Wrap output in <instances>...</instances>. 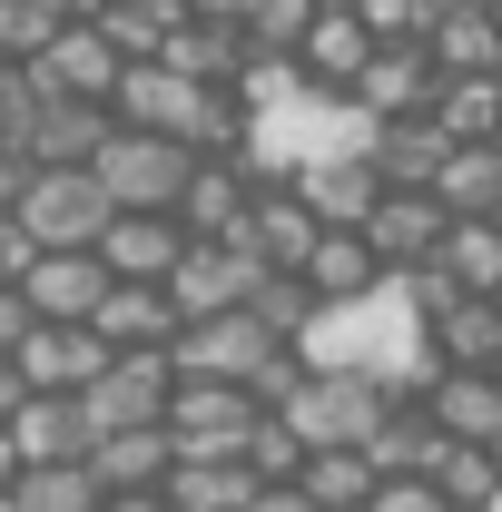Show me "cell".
Segmentation results:
<instances>
[{"label":"cell","mask_w":502,"mask_h":512,"mask_svg":"<svg viewBox=\"0 0 502 512\" xmlns=\"http://www.w3.org/2000/svg\"><path fill=\"white\" fill-rule=\"evenodd\" d=\"M404 384L384 375H355V365H306V375L276 394V414L306 434V444H375V424L394 414Z\"/></svg>","instance_id":"6da1fadb"},{"label":"cell","mask_w":502,"mask_h":512,"mask_svg":"<svg viewBox=\"0 0 502 512\" xmlns=\"http://www.w3.org/2000/svg\"><path fill=\"white\" fill-rule=\"evenodd\" d=\"M89 168H99L109 207H168V217H178V188H188L197 148H188V138H158V128L109 119V138L89 148Z\"/></svg>","instance_id":"7a4b0ae2"},{"label":"cell","mask_w":502,"mask_h":512,"mask_svg":"<svg viewBox=\"0 0 502 512\" xmlns=\"http://www.w3.org/2000/svg\"><path fill=\"white\" fill-rule=\"evenodd\" d=\"M109 217H119V207H109V188H99L89 158H50V168H30V188H20V227H30L40 247H99Z\"/></svg>","instance_id":"3957f363"},{"label":"cell","mask_w":502,"mask_h":512,"mask_svg":"<svg viewBox=\"0 0 502 512\" xmlns=\"http://www.w3.org/2000/svg\"><path fill=\"white\" fill-rule=\"evenodd\" d=\"M168 394H178L168 345H109V365L79 384V414H89V434H109V424H168Z\"/></svg>","instance_id":"277c9868"},{"label":"cell","mask_w":502,"mask_h":512,"mask_svg":"<svg viewBox=\"0 0 502 512\" xmlns=\"http://www.w3.org/2000/svg\"><path fill=\"white\" fill-rule=\"evenodd\" d=\"M276 355H286V335H266V325H256V306H217V316H188L178 335H168V365H178V375L256 384Z\"/></svg>","instance_id":"5b68a950"},{"label":"cell","mask_w":502,"mask_h":512,"mask_svg":"<svg viewBox=\"0 0 502 512\" xmlns=\"http://www.w3.org/2000/svg\"><path fill=\"white\" fill-rule=\"evenodd\" d=\"M256 414H266V394L256 384H227V375H178V394H168L178 453H247Z\"/></svg>","instance_id":"8992f818"},{"label":"cell","mask_w":502,"mask_h":512,"mask_svg":"<svg viewBox=\"0 0 502 512\" xmlns=\"http://www.w3.org/2000/svg\"><path fill=\"white\" fill-rule=\"evenodd\" d=\"M256 266L247 237H188V256L168 266V296H178V316H217V306H247L256 296Z\"/></svg>","instance_id":"52a82bcc"},{"label":"cell","mask_w":502,"mask_h":512,"mask_svg":"<svg viewBox=\"0 0 502 512\" xmlns=\"http://www.w3.org/2000/svg\"><path fill=\"white\" fill-rule=\"evenodd\" d=\"M20 296H30V316L89 325L99 296H109V256H99V247H40L30 266H20Z\"/></svg>","instance_id":"ba28073f"},{"label":"cell","mask_w":502,"mask_h":512,"mask_svg":"<svg viewBox=\"0 0 502 512\" xmlns=\"http://www.w3.org/2000/svg\"><path fill=\"white\" fill-rule=\"evenodd\" d=\"M237 237H247L256 266H306V247L325 237V217L306 207V188H296V178H256L247 217H237Z\"/></svg>","instance_id":"9c48e42d"},{"label":"cell","mask_w":502,"mask_h":512,"mask_svg":"<svg viewBox=\"0 0 502 512\" xmlns=\"http://www.w3.org/2000/svg\"><path fill=\"white\" fill-rule=\"evenodd\" d=\"M247 197H256V168H247V148H197L188 188H178V227H188V237H237Z\"/></svg>","instance_id":"30bf717a"},{"label":"cell","mask_w":502,"mask_h":512,"mask_svg":"<svg viewBox=\"0 0 502 512\" xmlns=\"http://www.w3.org/2000/svg\"><path fill=\"white\" fill-rule=\"evenodd\" d=\"M20 384H40V394H79V384L109 365V335L99 325H60V316H40L30 335H20Z\"/></svg>","instance_id":"8fae6325"},{"label":"cell","mask_w":502,"mask_h":512,"mask_svg":"<svg viewBox=\"0 0 502 512\" xmlns=\"http://www.w3.org/2000/svg\"><path fill=\"white\" fill-rule=\"evenodd\" d=\"M443 227H453V207H443L434 188H384L375 217H365V237H375V256L404 276V266H424V256L443 247Z\"/></svg>","instance_id":"7c38bea8"},{"label":"cell","mask_w":502,"mask_h":512,"mask_svg":"<svg viewBox=\"0 0 502 512\" xmlns=\"http://www.w3.org/2000/svg\"><path fill=\"white\" fill-rule=\"evenodd\" d=\"M355 99H365V119H414V109H434V50H424V40H375V60L355 69Z\"/></svg>","instance_id":"4fadbf2b"},{"label":"cell","mask_w":502,"mask_h":512,"mask_svg":"<svg viewBox=\"0 0 502 512\" xmlns=\"http://www.w3.org/2000/svg\"><path fill=\"white\" fill-rule=\"evenodd\" d=\"M424 404H434V424L453 444H502V375L493 365H434Z\"/></svg>","instance_id":"5bb4252c"},{"label":"cell","mask_w":502,"mask_h":512,"mask_svg":"<svg viewBox=\"0 0 502 512\" xmlns=\"http://www.w3.org/2000/svg\"><path fill=\"white\" fill-rule=\"evenodd\" d=\"M296 188H306V207L325 217V227H365L375 197H384V168H375V148H335V158L296 168Z\"/></svg>","instance_id":"9a60e30c"},{"label":"cell","mask_w":502,"mask_h":512,"mask_svg":"<svg viewBox=\"0 0 502 512\" xmlns=\"http://www.w3.org/2000/svg\"><path fill=\"white\" fill-rule=\"evenodd\" d=\"M99 256H109V276H158V286H168V266L188 256V227H178L168 207H119V217L99 227Z\"/></svg>","instance_id":"2e32d148"},{"label":"cell","mask_w":502,"mask_h":512,"mask_svg":"<svg viewBox=\"0 0 502 512\" xmlns=\"http://www.w3.org/2000/svg\"><path fill=\"white\" fill-rule=\"evenodd\" d=\"M375 60V30H365V10H345V0H325L306 20V40H296V69L325 79V89H355V69Z\"/></svg>","instance_id":"e0dca14e"},{"label":"cell","mask_w":502,"mask_h":512,"mask_svg":"<svg viewBox=\"0 0 502 512\" xmlns=\"http://www.w3.org/2000/svg\"><path fill=\"white\" fill-rule=\"evenodd\" d=\"M0 424H10L20 463H69V453H89V414H79V394H40V384H30Z\"/></svg>","instance_id":"ac0fdd59"},{"label":"cell","mask_w":502,"mask_h":512,"mask_svg":"<svg viewBox=\"0 0 502 512\" xmlns=\"http://www.w3.org/2000/svg\"><path fill=\"white\" fill-rule=\"evenodd\" d=\"M168 463H178V434H168V424H109V434H89V473H99L109 493L168 483Z\"/></svg>","instance_id":"d6986e66"},{"label":"cell","mask_w":502,"mask_h":512,"mask_svg":"<svg viewBox=\"0 0 502 512\" xmlns=\"http://www.w3.org/2000/svg\"><path fill=\"white\" fill-rule=\"evenodd\" d=\"M256 483H266V473H256L247 453H178L158 493H168V512H237Z\"/></svg>","instance_id":"ffe728a7"},{"label":"cell","mask_w":502,"mask_h":512,"mask_svg":"<svg viewBox=\"0 0 502 512\" xmlns=\"http://www.w3.org/2000/svg\"><path fill=\"white\" fill-rule=\"evenodd\" d=\"M99 335H109V345H168V335H178V296H168V286H158V276H109V296H99Z\"/></svg>","instance_id":"44dd1931"},{"label":"cell","mask_w":502,"mask_h":512,"mask_svg":"<svg viewBox=\"0 0 502 512\" xmlns=\"http://www.w3.org/2000/svg\"><path fill=\"white\" fill-rule=\"evenodd\" d=\"M40 69H50L60 89H79V99H109V89H119V69H128V50L99 30V20H60V30H50V50H40Z\"/></svg>","instance_id":"7402d4cb"},{"label":"cell","mask_w":502,"mask_h":512,"mask_svg":"<svg viewBox=\"0 0 502 512\" xmlns=\"http://www.w3.org/2000/svg\"><path fill=\"white\" fill-rule=\"evenodd\" d=\"M443 444H453V434L434 424V404H424V394H394V414L375 424V444H365V453H375V473H434Z\"/></svg>","instance_id":"603a6c76"},{"label":"cell","mask_w":502,"mask_h":512,"mask_svg":"<svg viewBox=\"0 0 502 512\" xmlns=\"http://www.w3.org/2000/svg\"><path fill=\"white\" fill-rule=\"evenodd\" d=\"M443 138L434 109H414V119H375V168H384V188H434V168H443Z\"/></svg>","instance_id":"cb8c5ba5"},{"label":"cell","mask_w":502,"mask_h":512,"mask_svg":"<svg viewBox=\"0 0 502 512\" xmlns=\"http://www.w3.org/2000/svg\"><path fill=\"white\" fill-rule=\"evenodd\" d=\"M434 197L453 207V217H493L502 207V148L493 138H453L443 168H434Z\"/></svg>","instance_id":"d4e9b609"},{"label":"cell","mask_w":502,"mask_h":512,"mask_svg":"<svg viewBox=\"0 0 502 512\" xmlns=\"http://www.w3.org/2000/svg\"><path fill=\"white\" fill-rule=\"evenodd\" d=\"M296 483H306V493H315L325 512H365L384 473H375V453H365V444H306Z\"/></svg>","instance_id":"484cf974"},{"label":"cell","mask_w":502,"mask_h":512,"mask_svg":"<svg viewBox=\"0 0 502 512\" xmlns=\"http://www.w3.org/2000/svg\"><path fill=\"white\" fill-rule=\"evenodd\" d=\"M424 50H434V69H493V60H502L493 0H443L434 30H424Z\"/></svg>","instance_id":"4316f807"},{"label":"cell","mask_w":502,"mask_h":512,"mask_svg":"<svg viewBox=\"0 0 502 512\" xmlns=\"http://www.w3.org/2000/svg\"><path fill=\"white\" fill-rule=\"evenodd\" d=\"M375 276H394V266L375 256L365 227H325V237L306 247V286H315V296H365Z\"/></svg>","instance_id":"83f0119b"},{"label":"cell","mask_w":502,"mask_h":512,"mask_svg":"<svg viewBox=\"0 0 502 512\" xmlns=\"http://www.w3.org/2000/svg\"><path fill=\"white\" fill-rule=\"evenodd\" d=\"M434 128L443 138H493L502 128V79L493 69H434Z\"/></svg>","instance_id":"f1b7e54d"},{"label":"cell","mask_w":502,"mask_h":512,"mask_svg":"<svg viewBox=\"0 0 502 512\" xmlns=\"http://www.w3.org/2000/svg\"><path fill=\"white\" fill-rule=\"evenodd\" d=\"M434 266L463 286V296H502V227L493 217H453L443 247H434Z\"/></svg>","instance_id":"f546056e"},{"label":"cell","mask_w":502,"mask_h":512,"mask_svg":"<svg viewBox=\"0 0 502 512\" xmlns=\"http://www.w3.org/2000/svg\"><path fill=\"white\" fill-rule=\"evenodd\" d=\"M434 355L443 365H493L502 355V296H453V306H434Z\"/></svg>","instance_id":"4dcf8cb0"},{"label":"cell","mask_w":502,"mask_h":512,"mask_svg":"<svg viewBox=\"0 0 502 512\" xmlns=\"http://www.w3.org/2000/svg\"><path fill=\"white\" fill-rule=\"evenodd\" d=\"M99 473H89V453H69V463H20V483H10V503L20 512H99Z\"/></svg>","instance_id":"1f68e13d"},{"label":"cell","mask_w":502,"mask_h":512,"mask_svg":"<svg viewBox=\"0 0 502 512\" xmlns=\"http://www.w3.org/2000/svg\"><path fill=\"white\" fill-rule=\"evenodd\" d=\"M434 483H443V503H453V512H483L502 493V444H443Z\"/></svg>","instance_id":"d6a6232c"},{"label":"cell","mask_w":502,"mask_h":512,"mask_svg":"<svg viewBox=\"0 0 502 512\" xmlns=\"http://www.w3.org/2000/svg\"><path fill=\"white\" fill-rule=\"evenodd\" d=\"M315 10H325V0H256V10H247V50H266V60H296V40H306Z\"/></svg>","instance_id":"836d02e7"},{"label":"cell","mask_w":502,"mask_h":512,"mask_svg":"<svg viewBox=\"0 0 502 512\" xmlns=\"http://www.w3.org/2000/svg\"><path fill=\"white\" fill-rule=\"evenodd\" d=\"M247 463L266 473V483H286V473L306 463V434H296V424H286V414L266 404V414H256V434H247Z\"/></svg>","instance_id":"e575fe53"},{"label":"cell","mask_w":502,"mask_h":512,"mask_svg":"<svg viewBox=\"0 0 502 512\" xmlns=\"http://www.w3.org/2000/svg\"><path fill=\"white\" fill-rule=\"evenodd\" d=\"M355 10H365V30H375V40H424L443 0H355Z\"/></svg>","instance_id":"d590c367"},{"label":"cell","mask_w":502,"mask_h":512,"mask_svg":"<svg viewBox=\"0 0 502 512\" xmlns=\"http://www.w3.org/2000/svg\"><path fill=\"white\" fill-rule=\"evenodd\" d=\"M365 512H453V503H443V483H434V473H384Z\"/></svg>","instance_id":"8d00e7d4"},{"label":"cell","mask_w":502,"mask_h":512,"mask_svg":"<svg viewBox=\"0 0 502 512\" xmlns=\"http://www.w3.org/2000/svg\"><path fill=\"white\" fill-rule=\"evenodd\" d=\"M40 256V237L20 227V207H0V286H20V266Z\"/></svg>","instance_id":"74e56055"},{"label":"cell","mask_w":502,"mask_h":512,"mask_svg":"<svg viewBox=\"0 0 502 512\" xmlns=\"http://www.w3.org/2000/svg\"><path fill=\"white\" fill-rule=\"evenodd\" d=\"M237 512H325V503H315L306 483L286 473V483H256V493H247V503H237Z\"/></svg>","instance_id":"f35d334b"},{"label":"cell","mask_w":502,"mask_h":512,"mask_svg":"<svg viewBox=\"0 0 502 512\" xmlns=\"http://www.w3.org/2000/svg\"><path fill=\"white\" fill-rule=\"evenodd\" d=\"M30 168H40V158H30L20 138H0V207H20V188H30Z\"/></svg>","instance_id":"ab89813d"},{"label":"cell","mask_w":502,"mask_h":512,"mask_svg":"<svg viewBox=\"0 0 502 512\" xmlns=\"http://www.w3.org/2000/svg\"><path fill=\"white\" fill-rule=\"evenodd\" d=\"M30 296H20V286H0V355H20V335H30Z\"/></svg>","instance_id":"60d3db41"},{"label":"cell","mask_w":502,"mask_h":512,"mask_svg":"<svg viewBox=\"0 0 502 512\" xmlns=\"http://www.w3.org/2000/svg\"><path fill=\"white\" fill-rule=\"evenodd\" d=\"M99 512H168V493H158V483H138V493H99Z\"/></svg>","instance_id":"b9f144b4"},{"label":"cell","mask_w":502,"mask_h":512,"mask_svg":"<svg viewBox=\"0 0 502 512\" xmlns=\"http://www.w3.org/2000/svg\"><path fill=\"white\" fill-rule=\"evenodd\" d=\"M20 483V444H10V424H0V493Z\"/></svg>","instance_id":"7bdbcfd3"},{"label":"cell","mask_w":502,"mask_h":512,"mask_svg":"<svg viewBox=\"0 0 502 512\" xmlns=\"http://www.w3.org/2000/svg\"><path fill=\"white\" fill-rule=\"evenodd\" d=\"M20 394H30V384H20V365H10V355H0V414H10Z\"/></svg>","instance_id":"ee69618b"},{"label":"cell","mask_w":502,"mask_h":512,"mask_svg":"<svg viewBox=\"0 0 502 512\" xmlns=\"http://www.w3.org/2000/svg\"><path fill=\"white\" fill-rule=\"evenodd\" d=\"M483 512H502V493H493V503H483Z\"/></svg>","instance_id":"f6af8a7d"},{"label":"cell","mask_w":502,"mask_h":512,"mask_svg":"<svg viewBox=\"0 0 502 512\" xmlns=\"http://www.w3.org/2000/svg\"><path fill=\"white\" fill-rule=\"evenodd\" d=\"M493 375H502V355H493Z\"/></svg>","instance_id":"bcb514c9"},{"label":"cell","mask_w":502,"mask_h":512,"mask_svg":"<svg viewBox=\"0 0 502 512\" xmlns=\"http://www.w3.org/2000/svg\"><path fill=\"white\" fill-rule=\"evenodd\" d=\"M493 148H502V128H493Z\"/></svg>","instance_id":"7dc6e473"},{"label":"cell","mask_w":502,"mask_h":512,"mask_svg":"<svg viewBox=\"0 0 502 512\" xmlns=\"http://www.w3.org/2000/svg\"><path fill=\"white\" fill-rule=\"evenodd\" d=\"M493 227H502V207H493Z\"/></svg>","instance_id":"c3c4849f"},{"label":"cell","mask_w":502,"mask_h":512,"mask_svg":"<svg viewBox=\"0 0 502 512\" xmlns=\"http://www.w3.org/2000/svg\"><path fill=\"white\" fill-rule=\"evenodd\" d=\"M493 79H502V60H493Z\"/></svg>","instance_id":"681fc988"},{"label":"cell","mask_w":502,"mask_h":512,"mask_svg":"<svg viewBox=\"0 0 502 512\" xmlns=\"http://www.w3.org/2000/svg\"><path fill=\"white\" fill-rule=\"evenodd\" d=\"M345 10H355V0H345Z\"/></svg>","instance_id":"f907efd6"}]
</instances>
